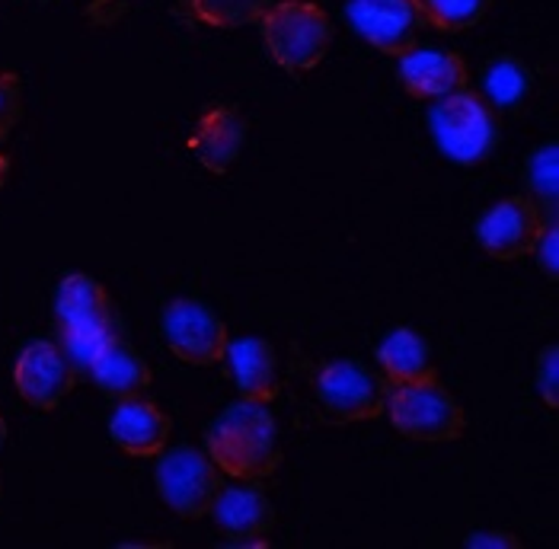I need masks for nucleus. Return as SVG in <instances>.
I'll return each instance as SVG.
<instances>
[{"mask_svg": "<svg viewBox=\"0 0 559 549\" xmlns=\"http://www.w3.org/2000/svg\"><path fill=\"white\" fill-rule=\"evenodd\" d=\"M212 517L230 537V547H269L262 537L275 527V508L257 486H221Z\"/></svg>", "mask_w": 559, "mask_h": 549, "instance_id": "4468645a", "label": "nucleus"}, {"mask_svg": "<svg viewBox=\"0 0 559 549\" xmlns=\"http://www.w3.org/2000/svg\"><path fill=\"white\" fill-rule=\"evenodd\" d=\"M534 383L547 409L559 406V348L557 342L544 345V351L534 361Z\"/></svg>", "mask_w": 559, "mask_h": 549, "instance_id": "5701e85b", "label": "nucleus"}, {"mask_svg": "<svg viewBox=\"0 0 559 549\" xmlns=\"http://www.w3.org/2000/svg\"><path fill=\"white\" fill-rule=\"evenodd\" d=\"M160 330L173 358L192 368L221 365L230 345L227 323L195 297H173L160 313Z\"/></svg>", "mask_w": 559, "mask_h": 549, "instance_id": "6e6552de", "label": "nucleus"}, {"mask_svg": "<svg viewBox=\"0 0 559 549\" xmlns=\"http://www.w3.org/2000/svg\"><path fill=\"white\" fill-rule=\"evenodd\" d=\"M378 365H381L384 381L390 386L438 378L429 342L409 326H396L393 333L384 336V342L378 345Z\"/></svg>", "mask_w": 559, "mask_h": 549, "instance_id": "a211bd4d", "label": "nucleus"}, {"mask_svg": "<svg viewBox=\"0 0 559 549\" xmlns=\"http://www.w3.org/2000/svg\"><path fill=\"white\" fill-rule=\"evenodd\" d=\"M396 77H400V86L416 99H441V96H451L467 86L471 68L457 51L413 48V51L400 55Z\"/></svg>", "mask_w": 559, "mask_h": 549, "instance_id": "ddd939ff", "label": "nucleus"}, {"mask_svg": "<svg viewBox=\"0 0 559 549\" xmlns=\"http://www.w3.org/2000/svg\"><path fill=\"white\" fill-rule=\"evenodd\" d=\"M230 378L240 390V399H253V403H272L282 390L278 378V355L275 348L257 336L230 338L227 355H224Z\"/></svg>", "mask_w": 559, "mask_h": 549, "instance_id": "dca6fc26", "label": "nucleus"}, {"mask_svg": "<svg viewBox=\"0 0 559 549\" xmlns=\"http://www.w3.org/2000/svg\"><path fill=\"white\" fill-rule=\"evenodd\" d=\"M557 217L544 212L531 195L499 199L476 224V243L499 262H515L534 253L537 240Z\"/></svg>", "mask_w": 559, "mask_h": 549, "instance_id": "1a4fd4ad", "label": "nucleus"}, {"mask_svg": "<svg viewBox=\"0 0 559 549\" xmlns=\"http://www.w3.org/2000/svg\"><path fill=\"white\" fill-rule=\"evenodd\" d=\"M492 0H423L426 23L441 33H464L489 13Z\"/></svg>", "mask_w": 559, "mask_h": 549, "instance_id": "412c9836", "label": "nucleus"}, {"mask_svg": "<svg viewBox=\"0 0 559 549\" xmlns=\"http://www.w3.org/2000/svg\"><path fill=\"white\" fill-rule=\"evenodd\" d=\"M313 390L330 422H371L388 413L390 383L371 368L348 361V358L323 365L313 381Z\"/></svg>", "mask_w": 559, "mask_h": 549, "instance_id": "0eeeda50", "label": "nucleus"}, {"mask_svg": "<svg viewBox=\"0 0 559 549\" xmlns=\"http://www.w3.org/2000/svg\"><path fill=\"white\" fill-rule=\"evenodd\" d=\"M7 176H10V160H7V154H0V189L7 182Z\"/></svg>", "mask_w": 559, "mask_h": 549, "instance_id": "bb28decb", "label": "nucleus"}, {"mask_svg": "<svg viewBox=\"0 0 559 549\" xmlns=\"http://www.w3.org/2000/svg\"><path fill=\"white\" fill-rule=\"evenodd\" d=\"M247 144V119L234 106H212L189 134V151L209 172L224 176L240 160Z\"/></svg>", "mask_w": 559, "mask_h": 549, "instance_id": "2eb2a0df", "label": "nucleus"}, {"mask_svg": "<svg viewBox=\"0 0 559 549\" xmlns=\"http://www.w3.org/2000/svg\"><path fill=\"white\" fill-rule=\"evenodd\" d=\"M345 16L365 43L390 58L413 51L426 26L423 0H348Z\"/></svg>", "mask_w": 559, "mask_h": 549, "instance_id": "9d476101", "label": "nucleus"}, {"mask_svg": "<svg viewBox=\"0 0 559 549\" xmlns=\"http://www.w3.org/2000/svg\"><path fill=\"white\" fill-rule=\"evenodd\" d=\"M55 326L58 345L68 351L78 371H86L96 351L119 333L112 297L86 272L64 275L55 295Z\"/></svg>", "mask_w": 559, "mask_h": 549, "instance_id": "f03ea898", "label": "nucleus"}, {"mask_svg": "<svg viewBox=\"0 0 559 549\" xmlns=\"http://www.w3.org/2000/svg\"><path fill=\"white\" fill-rule=\"evenodd\" d=\"M96 3H106V0H96Z\"/></svg>", "mask_w": 559, "mask_h": 549, "instance_id": "c756f323", "label": "nucleus"}, {"mask_svg": "<svg viewBox=\"0 0 559 549\" xmlns=\"http://www.w3.org/2000/svg\"><path fill=\"white\" fill-rule=\"evenodd\" d=\"M13 386L20 399H26L39 413H55L64 396L78 386V365L58 342H29L16 365H13Z\"/></svg>", "mask_w": 559, "mask_h": 549, "instance_id": "9b49d317", "label": "nucleus"}, {"mask_svg": "<svg viewBox=\"0 0 559 549\" xmlns=\"http://www.w3.org/2000/svg\"><path fill=\"white\" fill-rule=\"evenodd\" d=\"M154 466V482L164 505L182 521H199L212 514L217 492H221V469L209 454L195 447H164Z\"/></svg>", "mask_w": 559, "mask_h": 549, "instance_id": "423d86ee", "label": "nucleus"}, {"mask_svg": "<svg viewBox=\"0 0 559 549\" xmlns=\"http://www.w3.org/2000/svg\"><path fill=\"white\" fill-rule=\"evenodd\" d=\"M212 464L240 482L269 479L282 464L278 422L269 403L240 399L217 416L205 438Z\"/></svg>", "mask_w": 559, "mask_h": 549, "instance_id": "f257e3e1", "label": "nucleus"}, {"mask_svg": "<svg viewBox=\"0 0 559 549\" xmlns=\"http://www.w3.org/2000/svg\"><path fill=\"white\" fill-rule=\"evenodd\" d=\"M23 116V86L13 71H0V138H7Z\"/></svg>", "mask_w": 559, "mask_h": 549, "instance_id": "b1692460", "label": "nucleus"}, {"mask_svg": "<svg viewBox=\"0 0 559 549\" xmlns=\"http://www.w3.org/2000/svg\"><path fill=\"white\" fill-rule=\"evenodd\" d=\"M388 416L403 438L426 444H448L467 431V413L461 399L444 383H438V378L390 386Z\"/></svg>", "mask_w": 559, "mask_h": 549, "instance_id": "39448f33", "label": "nucleus"}, {"mask_svg": "<svg viewBox=\"0 0 559 549\" xmlns=\"http://www.w3.org/2000/svg\"><path fill=\"white\" fill-rule=\"evenodd\" d=\"M0 496H3V473H0Z\"/></svg>", "mask_w": 559, "mask_h": 549, "instance_id": "c85d7f7f", "label": "nucleus"}, {"mask_svg": "<svg viewBox=\"0 0 559 549\" xmlns=\"http://www.w3.org/2000/svg\"><path fill=\"white\" fill-rule=\"evenodd\" d=\"M170 416L147 396L119 399L116 413L109 416V438L112 444L138 461H154L170 441Z\"/></svg>", "mask_w": 559, "mask_h": 549, "instance_id": "f8f14e48", "label": "nucleus"}, {"mask_svg": "<svg viewBox=\"0 0 559 549\" xmlns=\"http://www.w3.org/2000/svg\"><path fill=\"white\" fill-rule=\"evenodd\" d=\"M464 547L467 549H518L521 547V540H518V534H512V530H474V534H467Z\"/></svg>", "mask_w": 559, "mask_h": 549, "instance_id": "393cba45", "label": "nucleus"}, {"mask_svg": "<svg viewBox=\"0 0 559 549\" xmlns=\"http://www.w3.org/2000/svg\"><path fill=\"white\" fill-rule=\"evenodd\" d=\"M259 29L269 58L288 74H310L333 45V20L313 0H275Z\"/></svg>", "mask_w": 559, "mask_h": 549, "instance_id": "7ed1b4c3", "label": "nucleus"}, {"mask_svg": "<svg viewBox=\"0 0 559 549\" xmlns=\"http://www.w3.org/2000/svg\"><path fill=\"white\" fill-rule=\"evenodd\" d=\"M534 255H537V262L544 265V272H547V278L550 282H557L559 275V255H557V220L544 230V237L537 240V247H534Z\"/></svg>", "mask_w": 559, "mask_h": 549, "instance_id": "a878e982", "label": "nucleus"}, {"mask_svg": "<svg viewBox=\"0 0 559 549\" xmlns=\"http://www.w3.org/2000/svg\"><path fill=\"white\" fill-rule=\"evenodd\" d=\"M531 93V71L518 58H496L483 68V96L492 109H518Z\"/></svg>", "mask_w": 559, "mask_h": 549, "instance_id": "6ab92c4d", "label": "nucleus"}, {"mask_svg": "<svg viewBox=\"0 0 559 549\" xmlns=\"http://www.w3.org/2000/svg\"><path fill=\"white\" fill-rule=\"evenodd\" d=\"M275 0H189V13L212 29H240L259 23Z\"/></svg>", "mask_w": 559, "mask_h": 549, "instance_id": "aec40b11", "label": "nucleus"}, {"mask_svg": "<svg viewBox=\"0 0 559 549\" xmlns=\"http://www.w3.org/2000/svg\"><path fill=\"white\" fill-rule=\"evenodd\" d=\"M86 371H90L93 383H96L106 396H112V399L144 396V390L154 383L151 365H147V361L141 358V351H138L134 345H129L119 333L96 351V358L90 361Z\"/></svg>", "mask_w": 559, "mask_h": 549, "instance_id": "f3484780", "label": "nucleus"}, {"mask_svg": "<svg viewBox=\"0 0 559 549\" xmlns=\"http://www.w3.org/2000/svg\"><path fill=\"white\" fill-rule=\"evenodd\" d=\"M429 131L438 151L457 164L476 167L492 157L499 147V112L476 89H457L435 99L429 109Z\"/></svg>", "mask_w": 559, "mask_h": 549, "instance_id": "20e7f679", "label": "nucleus"}, {"mask_svg": "<svg viewBox=\"0 0 559 549\" xmlns=\"http://www.w3.org/2000/svg\"><path fill=\"white\" fill-rule=\"evenodd\" d=\"M3 444H7V422L0 419V451H3Z\"/></svg>", "mask_w": 559, "mask_h": 549, "instance_id": "cd10ccee", "label": "nucleus"}, {"mask_svg": "<svg viewBox=\"0 0 559 549\" xmlns=\"http://www.w3.org/2000/svg\"><path fill=\"white\" fill-rule=\"evenodd\" d=\"M527 186H531V199L557 217V144H544L540 151H534V157L527 160Z\"/></svg>", "mask_w": 559, "mask_h": 549, "instance_id": "4be33fe9", "label": "nucleus"}]
</instances>
